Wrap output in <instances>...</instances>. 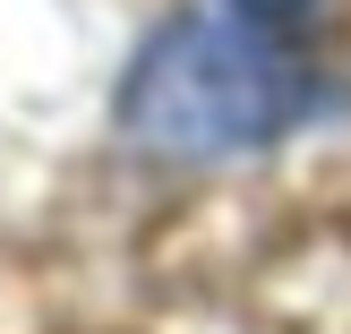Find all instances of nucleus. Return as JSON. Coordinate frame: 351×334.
I'll list each match as a JSON object with an SVG mask.
<instances>
[{
	"mask_svg": "<svg viewBox=\"0 0 351 334\" xmlns=\"http://www.w3.org/2000/svg\"><path fill=\"white\" fill-rule=\"evenodd\" d=\"M232 9H240V17H257V26H274V17H300L308 0H232Z\"/></svg>",
	"mask_w": 351,
	"mask_h": 334,
	"instance_id": "f03ea898",
	"label": "nucleus"
},
{
	"mask_svg": "<svg viewBox=\"0 0 351 334\" xmlns=\"http://www.w3.org/2000/svg\"><path fill=\"white\" fill-rule=\"evenodd\" d=\"M308 112V77L249 26L180 17L137 51L120 86V129L154 154H240Z\"/></svg>",
	"mask_w": 351,
	"mask_h": 334,
	"instance_id": "f257e3e1",
	"label": "nucleus"
}]
</instances>
